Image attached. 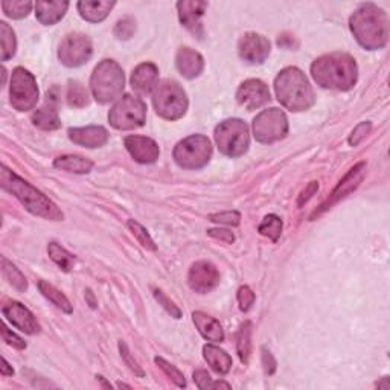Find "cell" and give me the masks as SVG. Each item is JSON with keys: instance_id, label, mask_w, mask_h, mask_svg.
<instances>
[{"instance_id": "cell-14", "label": "cell", "mask_w": 390, "mask_h": 390, "mask_svg": "<svg viewBox=\"0 0 390 390\" xmlns=\"http://www.w3.org/2000/svg\"><path fill=\"white\" fill-rule=\"evenodd\" d=\"M189 288L199 295H206V292L217 288L220 283V273L212 262L199 261L191 265L188 273Z\"/></svg>"}, {"instance_id": "cell-2", "label": "cell", "mask_w": 390, "mask_h": 390, "mask_svg": "<svg viewBox=\"0 0 390 390\" xmlns=\"http://www.w3.org/2000/svg\"><path fill=\"white\" fill-rule=\"evenodd\" d=\"M349 28L354 37L368 51L384 48L389 40V20L386 13L374 4L361 5L351 15Z\"/></svg>"}, {"instance_id": "cell-47", "label": "cell", "mask_w": 390, "mask_h": 390, "mask_svg": "<svg viewBox=\"0 0 390 390\" xmlns=\"http://www.w3.org/2000/svg\"><path fill=\"white\" fill-rule=\"evenodd\" d=\"M208 235L212 236V238H215V239H220V241H223L226 244H234L235 243V235L232 230H227V229H209L208 230Z\"/></svg>"}, {"instance_id": "cell-33", "label": "cell", "mask_w": 390, "mask_h": 390, "mask_svg": "<svg viewBox=\"0 0 390 390\" xmlns=\"http://www.w3.org/2000/svg\"><path fill=\"white\" fill-rule=\"evenodd\" d=\"M2 273L5 279L10 282L15 290L25 291L28 288V282H26V278L23 276L22 271L17 269L13 262L8 261L5 256H2Z\"/></svg>"}, {"instance_id": "cell-42", "label": "cell", "mask_w": 390, "mask_h": 390, "mask_svg": "<svg viewBox=\"0 0 390 390\" xmlns=\"http://www.w3.org/2000/svg\"><path fill=\"white\" fill-rule=\"evenodd\" d=\"M153 295H154V297H156V300L159 304H161L168 313H170L173 317H175V318H180L182 317V311H180V308L177 307L173 300L168 297L165 292L162 291V290H159V288H153Z\"/></svg>"}, {"instance_id": "cell-12", "label": "cell", "mask_w": 390, "mask_h": 390, "mask_svg": "<svg viewBox=\"0 0 390 390\" xmlns=\"http://www.w3.org/2000/svg\"><path fill=\"white\" fill-rule=\"evenodd\" d=\"M92 52V41L87 35L70 34L60 44L58 58L67 67H79L90 60Z\"/></svg>"}, {"instance_id": "cell-48", "label": "cell", "mask_w": 390, "mask_h": 390, "mask_svg": "<svg viewBox=\"0 0 390 390\" xmlns=\"http://www.w3.org/2000/svg\"><path fill=\"white\" fill-rule=\"evenodd\" d=\"M261 352H262V356H261V357H262V366H264L265 374H267V375H273L274 372H276V366H278L276 360H274L273 354H271L267 348H262Z\"/></svg>"}, {"instance_id": "cell-40", "label": "cell", "mask_w": 390, "mask_h": 390, "mask_svg": "<svg viewBox=\"0 0 390 390\" xmlns=\"http://www.w3.org/2000/svg\"><path fill=\"white\" fill-rule=\"evenodd\" d=\"M136 31V22L135 19H131V17H123L122 20H119L114 26V35L119 40H128L133 37V34Z\"/></svg>"}, {"instance_id": "cell-26", "label": "cell", "mask_w": 390, "mask_h": 390, "mask_svg": "<svg viewBox=\"0 0 390 390\" xmlns=\"http://www.w3.org/2000/svg\"><path fill=\"white\" fill-rule=\"evenodd\" d=\"M69 8V2H40L35 4V15L40 23L51 26L63 19Z\"/></svg>"}, {"instance_id": "cell-29", "label": "cell", "mask_w": 390, "mask_h": 390, "mask_svg": "<svg viewBox=\"0 0 390 390\" xmlns=\"http://www.w3.org/2000/svg\"><path fill=\"white\" fill-rule=\"evenodd\" d=\"M39 290L52 305H55L63 313L70 314L74 311V308H72V305H70L69 299L60 290H57L54 285H52V283H49L46 281H40L39 282Z\"/></svg>"}, {"instance_id": "cell-3", "label": "cell", "mask_w": 390, "mask_h": 390, "mask_svg": "<svg viewBox=\"0 0 390 390\" xmlns=\"http://www.w3.org/2000/svg\"><path fill=\"white\" fill-rule=\"evenodd\" d=\"M357 63L348 54H328L311 65L314 81L323 88L332 90H351L357 83Z\"/></svg>"}, {"instance_id": "cell-30", "label": "cell", "mask_w": 390, "mask_h": 390, "mask_svg": "<svg viewBox=\"0 0 390 390\" xmlns=\"http://www.w3.org/2000/svg\"><path fill=\"white\" fill-rule=\"evenodd\" d=\"M236 351L239 360H241L244 365L249 363L250 352H252V323L244 322L239 328V331L236 334Z\"/></svg>"}, {"instance_id": "cell-43", "label": "cell", "mask_w": 390, "mask_h": 390, "mask_svg": "<svg viewBox=\"0 0 390 390\" xmlns=\"http://www.w3.org/2000/svg\"><path fill=\"white\" fill-rule=\"evenodd\" d=\"M238 304L241 311L247 313L255 304V292L250 290V287L243 285L238 290Z\"/></svg>"}, {"instance_id": "cell-21", "label": "cell", "mask_w": 390, "mask_h": 390, "mask_svg": "<svg viewBox=\"0 0 390 390\" xmlns=\"http://www.w3.org/2000/svg\"><path fill=\"white\" fill-rule=\"evenodd\" d=\"M69 139L76 145L86 148H100L107 144L109 133L104 127H83V128H70L67 131Z\"/></svg>"}, {"instance_id": "cell-35", "label": "cell", "mask_w": 390, "mask_h": 390, "mask_svg": "<svg viewBox=\"0 0 390 390\" xmlns=\"http://www.w3.org/2000/svg\"><path fill=\"white\" fill-rule=\"evenodd\" d=\"M2 10L8 17H10V19L19 20L31 13L32 4L28 2V0H26V2L25 0H13V2L5 0V2H2Z\"/></svg>"}, {"instance_id": "cell-18", "label": "cell", "mask_w": 390, "mask_h": 390, "mask_svg": "<svg viewBox=\"0 0 390 390\" xmlns=\"http://www.w3.org/2000/svg\"><path fill=\"white\" fill-rule=\"evenodd\" d=\"M208 8L206 2H199V0H183V2L177 4V10H179V19L180 23L186 29L191 31L194 35H197L201 39L203 35V26H201V17L205 14Z\"/></svg>"}, {"instance_id": "cell-34", "label": "cell", "mask_w": 390, "mask_h": 390, "mask_svg": "<svg viewBox=\"0 0 390 390\" xmlns=\"http://www.w3.org/2000/svg\"><path fill=\"white\" fill-rule=\"evenodd\" d=\"M282 226H283L282 220L278 215L270 214L262 220V223L260 224L258 230L262 236H267L269 239H271L273 243H276L282 234Z\"/></svg>"}, {"instance_id": "cell-45", "label": "cell", "mask_w": 390, "mask_h": 390, "mask_svg": "<svg viewBox=\"0 0 390 390\" xmlns=\"http://www.w3.org/2000/svg\"><path fill=\"white\" fill-rule=\"evenodd\" d=\"M370 128H372V123L370 122H361V123H358V126L354 128L352 135L349 137V145L351 147H357L360 142L368 136V133L370 131Z\"/></svg>"}, {"instance_id": "cell-20", "label": "cell", "mask_w": 390, "mask_h": 390, "mask_svg": "<svg viewBox=\"0 0 390 390\" xmlns=\"http://www.w3.org/2000/svg\"><path fill=\"white\" fill-rule=\"evenodd\" d=\"M57 101H58V93H57V87H54L51 92H48L44 104L32 114V122L35 127H39L41 130H57L61 127V121L58 118V110H57Z\"/></svg>"}, {"instance_id": "cell-51", "label": "cell", "mask_w": 390, "mask_h": 390, "mask_svg": "<svg viewBox=\"0 0 390 390\" xmlns=\"http://www.w3.org/2000/svg\"><path fill=\"white\" fill-rule=\"evenodd\" d=\"M86 299H87L88 305H90L92 308H96V300H95V297H93L92 290H87V291H86Z\"/></svg>"}, {"instance_id": "cell-39", "label": "cell", "mask_w": 390, "mask_h": 390, "mask_svg": "<svg viewBox=\"0 0 390 390\" xmlns=\"http://www.w3.org/2000/svg\"><path fill=\"white\" fill-rule=\"evenodd\" d=\"M154 361H156V365L161 368L165 374L170 377L174 383H175V386H179V387H186V379H184V375L182 374V372L177 369L175 366H173L171 363H168L166 360H163L162 357H156L154 358Z\"/></svg>"}, {"instance_id": "cell-15", "label": "cell", "mask_w": 390, "mask_h": 390, "mask_svg": "<svg viewBox=\"0 0 390 390\" xmlns=\"http://www.w3.org/2000/svg\"><path fill=\"white\" fill-rule=\"evenodd\" d=\"M239 57L250 65H261L270 55V41L260 34L249 32L238 43Z\"/></svg>"}, {"instance_id": "cell-7", "label": "cell", "mask_w": 390, "mask_h": 390, "mask_svg": "<svg viewBox=\"0 0 390 390\" xmlns=\"http://www.w3.org/2000/svg\"><path fill=\"white\" fill-rule=\"evenodd\" d=\"M215 142L220 152L229 157L243 156L250 145L249 127L241 119H229L215 128Z\"/></svg>"}, {"instance_id": "cell-38", "label": "cell", "mask_w": 390, "mask_h": 390, "mask_svg": "<svg viewBox=\"0 0 390 390\" xmlns=\"http://www.w3.org/2000/svg\"><path fill=\"white\" fill-rule=\"evenodd\" d=\"M194 381H195V384H197L199 389H218V387L230 389V387H232L229 383H226V381H214V379H212V377L208 374V372L203 370V369H199V370L194 372Z\"/></svg>"}, {"instance_id": "cell-6", "label": "cell", "mask_w": 390, "mask_h": 390, "mask_svg": "<svg viewBox=\"0 0 390 390\" xmlns=\"http://www.w3.org/2000/svg\"><path fill=\"white\" fill-rule=\"evenodd\" d=\"M153 104L159 116L168 121L180 119L188 110V98L180 84L175 81L159 83L153 92Z\"/></svg>"}, {"instance_id": "cell-11", "label": "cell", "mask_w": 390, "mask_h": 390, "mask_svg": "<svg viewBox=\"0 0 390 390\" xmlns=\"http://www.w3.org/2000/svg\"><path fill=\"white\" fill-rule=\"evenodd\" d=\"M287 133L288 119L279 109L264 110L253 121V135L261 144H274L285 137Z\"/></svg>"}, {"instance_id": "cell-22", "label": "cell", "mask_w": 390, "mask_h": 390, "mask_svg": "<svg viewBox=\"0 0 390 390\" xmlns=\"http://www.w3.org/2000/svg\"><path fill=\"white\" fill-rule=\"evenodd\" d=\"M159 84V69L153 63H142L131 75V87L140 95L153 93Z\"/></svg>"}, {"instance_id": "cell-17", "label": "cell", "mask_w": 390, "mask_h": 390, "mask_svg": "<svg viewBox=\"0 0 390 390\" xmlns=\"http://www.w3.org/2000/svg\"><path fill=\"white\" fill-rule=\"evenodd\" d=\"M2 313L6 317V321H10L13 326H15L17 330L23 331L25 334H39L40 332V323L37 322V318L29 311L28 308L19 302H10L2 308Z\"/></svg>"}, {"instance_id": "cell-25", "label": "cell", "mask_w": 390, "mask_h": 390, "mask_svg": "<svg viewBox=\"0 0 390 390\" xmlns=\"http://www.w3.org/2000/svg\"><path fill=\"white\" fill-rule=\"evenodd\" d=\"M114 5H116L114 2H104V0H83L78 4V11L84 20L100 23L109 15Z\"/></svg>"}, {"instance_id": "cell-24", "label": "cell", "mask_w": 390, "mask_h": 390, "mask_svg": "<svg viewBox=\"0 0 390 390\" xmlns=\"http://www.w3.org/2000/svg\"><path fill=\"white\" fill-rule=\"evenodd\" d=\"M192 321H194L195 326H197L199 332L205 337L206 340L215 342V343L224 340L223 326L220 325L217 318H214L212 316L203 313V311H195L192 314Z\"/></svg>"}, {"instance_id": "cell-31", "label": "cell", "mask_w": 390, "mask_h": 390, "mask_svg": "<svg viewBox=\"0 0 390 390\" xmlns=\"http://www.w3.org/2000/svg\"><path fill=\"white\" fill-rule=\"evenodd\" d=\"M48 253L51 256V260L54 261L58 267L63 271H70L74 269L75 264V256L72 253H69L65 247H61L57 243H49L48 246Z\"/></svg>"}, {"instance_id": "cell-23", "label": "cell", "mask_w": 390, "mask_h": 390, "mask_svg": "<svg viewBox=\"0 0 390 390\" xmlns=\"http://www.w3.org/2000/svg\"><path fill=\"white\" fill-rule=\"evenodd\" d=\"M175 66L179 69V72L182 76L192 79L195 76H199L203 72V67H205V60L191 48H182L177 52L175 57Z\"/></svg>"}, {"instance_id": "cell-13", "label": "cell", "mask_w": 390, "mask_h": 390, "mask_svg": "<svg viewBox=\"0 0 390 390\" xmlns=\"http://www.w3.org/2000/svg\"><path fill=\"white\" fill-rule=\"evenodd\" d=\"M365 174H366V163L365 162H360L354 168H351L348 174L343 177V179L339 182V184H337L334 188V191L330 194V197H328L322 203V205L313 212L311 217H309V218L314 220L316 217H321L323 212H326L328 209H331L334 205H337V203L342 201L343 199H347L349 194H352L361 184L363 179H365Z\"/></svg>"}, {"instance_id": "cell-27", "label": "cell", "mask_w": 390, "mask_h": 390, "mask_svg": "<svg viewBox=\"0 0 390 390\" xmlns=\"http://www.w3.org/2000/svg\"><path fill=\"white\" fill-rule=\"evenodd\" d=\"M203 357L208 361V365L214 369L217 374L224 375L232 368V357L223 349H220L215 344H206L203 348Z\"/></svg>"}, {"instance_id": "cell-5", "label": "cell", "mask_w": 390, "mask_h": 390, "mask_svg": "<svg viewBox=\"0 0 390 390\" xmlns=\"http://www.w3.org/2000/svg\"><path fill=\"white\" fill-rule=\"evenodd\" d=\"M126 76L121 66L113 60H104L93 70L90 88L93 98L101 104H109L122 98Z\"/></svg>"}, {"instance_id": "cell-46", "label": "cell", "mask_w": 390, "mask_h": 390, "mask_svg": "<svg viewBox=\"0 0 390 390\" xmlns=\"http://www.w3.org/2000/svg\"><path fill=\"white\" fill-rule=\"evenodd\" d=\"M2 337H4V342H6V344H10V347L15 348V349H26V343L23 339H20L19 335L14 334L13 331L8 330V326L4 323L2 325Z\"/></svg>"}, {"instance_id": "cell-52", "label": "cell", "mask_w": 390, "mask_h": 390, "mask_svg": "<svg viewBox=\"0 0 390 390\" xmlns=\"http://www.w3.org/2000/svg\"><path fill=\"white\" fill-rule=\"evenodd\" d=\"M98 379H100V381H101V383L104 384V387H109V389L112 387V384H110V383H105V379H104L102 377H98Z\"/></svg>"}, {"instance_id": "cell-44", "label": "cell", "mask_w": 390, "mask_h": 390, "mask_svg": "<svg viewBox=\"0 0 390 390\" xmlns=\"http://www.w3.org/2000/svg\"><path fill=\"white\" fill-rule=\"evenodd\" d=\"M119 351H121V357H122L123 363H126V365L130 368V370L135 372V374H136L137 377H144V375H145V374H144V370L140 369L139 363L131 357V354H130V351H128V348H127V344L123 343V342H119Z\"/></svg>"}, {"instance_id": "cell-36", "label": "cell", "mask_w": 390, "mask_h": 390, "mask_svg": "<svg viewBox=\"0 0 390 390\" xmlns=\"http://www.w3.org/2000/svg\"><path fill=\"white\" fill-rule=\"evenodd\" d=\"M67 102L70 107L81 109L88 104V95L86 88L79 83H69L67 88Z\"/></svg>"}, {"instance_id": "cell-41", "label": "cell", "mask_w": 390, "mask_h": 390, "mask_svg": "<svg viewBox=\"0 0 390 390\" xmlns=\"http://www.w3.org/2000/svg\"><path fill=\"white\" fill-rule=\"evenodd\" d=\"M209 220L212 223L217 224H224V226H238L241 221V215L236 210H227V212H220V214H212L209 215Z\"/></svg>"}, {"instance_id": "cell-37", "label": "cell", "mask_w": 390, "mask_h": 390, "mask_svg": "<svg viewBox=\"0 0 390 390\" xmlns=\"http://www.w3.org/2000/svg\"><path fill=\"white\" fill-rule=\"evenodd\" d=\"M127 226H128V229L131 230L133 236H135V238L137 239V243H139L142 247H145L147 250H152V252H154V250L157 249L156 244H154V241H153V238L149 236V234L147 232V229H145L144 226H142V224H139L136 220H128Z\"/></svg>"}, {"instance_id": "cell-19", "label": "cell", "mask_w": 390, "mask_h": 390, "mask_svg": "<svg viewBox=\"0 0 390 390\" xmlns=\"http://www.w3.org/2000/svg\"><path fill=\"white\" fill-rule=\"evenodd\" d=\"M123 144H126V148L130 153V156L135 159L136 162L144 165L154 163L159 159V154H161L159 145L149 137L136 136V135L127 136L126 140H123Z\"/></svg>"}, {"instance_id": "cell-1", "label": "cell", "mask_w": 390, "mask_h": 390, "mask_svg": "<svg viewBox=\"0 0 390 390\" xmlns=\"http://www.w3.org/2000/svg\"><path fill=\"white\" fill-rule=\"evenodd\" d=\"M0 184L6 192L13 194L32 215L51 221L63 220V212L58 209L54 201L49 200L37 188H34L31 183L20 179L11 170H8L6 166H2V171H0Z\"/></svg>"}, {"instance_id": "cell-49", "label": "cell", "mask_w": 390, "mask_h": 390, "mask_svg": "<svg viewBox=\"0 0 390 390\" xmlns=\"http://www.w3.org/2000/svg\"><path fill=\"white\" fill-rule=\"evenodd\" d=\"M318 191V183L317 182H311L309 183L307 188L300 192V195H299V200H297V206H304L305 203L313 197V195L316 194Z\"/></svg>"}, {"instance_id": "cell-50", "label": "cell", "mask_w": 390, "mask_h": 390, "mask_svg": "<svg viewBox=\"0 0 390 390\" xmlns=\"http://www.w3.org/2000/svg\"><path fill=\"white\" fill-rule=\"evenodd\" d=\"M0 374L4 377H13L14 369L10 366V363L6 361V358H2V369H0Z\"/></svg>"}, {"instance_id": "cell-32", "label": "cell", "mask_w": 390, "mask_h": 390, "mask_svg": "<svg viewBox=\"0 0 390 390\" xmlns=\"http://www.w3.org/2000/svg\"><path fill=\"white\" fill-rule=\"evenodd\" d=\"M0 43H2V61H8L14 57L17 41L13 28L5 22H0Z\"/></svg>"}, {"instance_id": "cell-4", "label": "cell", "mask_w": 390, "mask_h": 390, "mask_svg": "<svg viewBox=\"0 0 390 390\" xmlns=\"http://www.w3.org/2000/svg\"><path fill=\"white\" fill-rule=\"evenodd\" d=\"M278 101L291 112L308 110L314 104V92L302 70L287 67L274 79Z\"/></svg>"}, {"instance_id": "cell-10", "label": "cell", "mask_w": 390, "mask_h": 390, "mask_svg": "<svg viewBox=\"0 0 390 390\" xmlns=\"http://www.w3.org/2000/svg\"><path fill=\"white\" fill-rule=\"evenodd\" d=\"M11 104L15 110L26 112L35 107L39 101V87L35 76L23 67L14 69L10 87Z\"/></svg>"}, {"instance_id": "cell-9", "label": "cell", "mask_w": 390, "mask_h": 390, "mask_svg": "<svg viewBox=\"0 0 390 390\" xmlns=\"http://www.w3.org/2000/svg\"><path fill=\"white\" fill-rule=\"evenodd\" d=\"M147 105L137 96L123 95L109 113L112 127L116 130H135L145 123Z\"/></svg>"}, {"instance_id": "cell-8", "label": "cell", "mask_w": 390, "mask_h": 390, "mask_svg": "<svg viewBox=\"0 0 390 390\" xmlns=\"http://www.w3.org/2000/svg\"><path fill=\"white\" fill-rule=\"evenodd\" d=\"M212 157V144L206 136L194 135L186 137L174 148V161L184 170H200Z\"/></svg>"}, {"instance_id": "cell-16", "label": "cell", "mask_w": 390, "mask_h": 390, "mask_svg": "<svg viewBox=\"0 0 390 390\" xmlns=\"http://www.w3.org/2000/svg\"><path fill=\"white\" fill-rule=\"evenodd\" d=\"M236 101L244 109L252 112L270 101V90L260 79H247L238 88Z\"/></svg>"}, {"instance_id": "cell-28", "label": "cell", "mask_w": 390, "mask_h": 390, "mask_svg": "<svg viewBox=\"0 0 390 390\" xmlns=\"http://www.w3.org/2000/svg\"><path fill=\"white\" fill-rule=\"evenodd\" d=\"M54 166L58 168V170L63 171H69V173H75V174H87L93 170V162L90 159L83 157V156H61L57 157Z\"/></svg>"}]
</instances>
